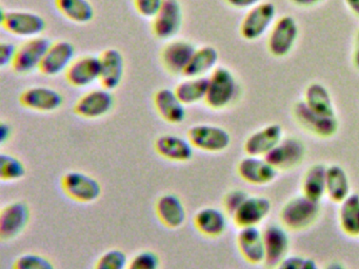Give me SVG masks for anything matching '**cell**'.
<instances>
[{"label":"cell","instance_id":"1","mask_svg":"<svg viewBox=\"0 0 359 269\" xmlns=\"http://www.w3.org/2000/svg\"><path fill=\"white\" fill-rule=\"evenodd\" d=\"M320 212V202L313 201L302 193L283 204L279 219L281 224L289 230H304L316 223Z\"/></svg>","mask_w":359,"mask_h":269},{"label":"cell","instance_id":"2","mask_svg":"<svg viewBox=\"0 0 359 269\" xmlns=\"http://www.w3.org/2000/svg\"><path fill=\"white\" fill-rule=\"evenodd\" d=\"M205 102L210 109L220 111L230 106L238 95V83L230 69L217 67L212 71Z\"/></svg>","mask_w":359,"mask_h":269},{"label":"cell","instance_id":"3","mask_svg":"<svg viewBox=\"0 0 359 269\" xmlns=\"http://www.w3.org/2000/svg\"><path fill=\"white\" fill-rule=\"evenodd\" d=\"M299 37L297 21L291 15L276 19L266 38V48L275 58H283L293 50Z\"/></svg>","mask_w":359,"mask_h":269},{"label":"cell","instance_id":"4","mask_svg":"<svg viewBox=\"0 0 359 269\" xmlns=\"http://www.w3.org/2000/svg\"><path fill=\"white\" fill-rule=\"evenodd\" d=\"M292 115L296 123L310 132L313 136L321 139H329L335 136L339 130V121L337 117L323 116L312 111L304 100L297 101L292 107Z\"/></svg>","mask_w":359,"mask_h":269},{"label":"cell","instance_id":"5","mask_svg":"<svg viewBox=\"0 0 359 269\" xmlns=\"http://www.w3.org/2000/svg\"><path fill=\"white\" fill-rule=\"evenodd\" d=\"M276 6L271 1H262L248 10L241 20L239 33L243 39L255 41L270 32L276 21Z\"/></svg>","mask_w":359,"mask_h":269},{"label":"cell","instance_id":"6","mask_svg":"<svg viewBox=\"0 0 359 269\" xmlns=\"http://www.w3.org/2000/svg\"><path fill=\"white\" fill-rule=\"evenodd\" d=\"M264 242V265L269 269H275L279 263L289 256L291 237L289 229L283 224L270 223L262 229Z\"/></svg>","mask_w":359,"mask_h":269},{"label":"cell","instance_id":"7","mask_svg":"<svg viewBox=\"0 0 359 269\" xmlns=\"http://www.w3.org/2000/svg\"><path fill=\"white\" fill-rule=\"evenodd\" d=\"M1 25L6 31L18 37H39L46 29V20L41 15L26 11H1Z\"/></svg>","mask_w":359,"mask_h":269},{"label":"cell","instance_id":"8","mask_svg":"<svg viewBox=\"0 0 359 269\" xmlns=\"http://www.w3.org/2000/svg\"><path fill=\"white\" fill-rule=\"evenodd\" d=\"M62 188L67 197L79 203H92L102 195V185L94 177L85 172H67L62 178Z\"/></svg>","mask_w":359,"mask_h":269},{"label":"cell","instance_id":"9","mask_svg":"<svg viewBox=\"0 0 359 269\" xmlns=\"http://www.w3.org/2000/svg\"><path fill=\"white\" fill-rule=\"evenodd\" d=\"M306 147L304 141L297 137H283V140L266 156V160L278 172L295 170L304 162Z\"/></svg>","mask_w":359,"mask_h":269},{"label":"cell","instance_id":"10","mask_svg":"<svg viewBox=\"0 0 359 269\" xmlns=\"http://www.w3.org/2000/svg\"><path fill=\"white\" fill-rule=\"evenodd\" d=\"M188 139L194 149L208 153H222L231 144V134L226 128L212 124H199L188 130Z\"/></svg>","mask_w":359,"mask_h":269},{"label":"cell","instance_id":"11","mask_svg":"<svg viewBox=\"0 0 359 269\" xmlns=\"http://www.w3.org/2000/svg\"><path fill=\"white\" fill-rule=\"evenodd\" d=\"M31 210L25 201H14L8 204L0 214V237L9 241L18 237L30 222Z\"/></svg>","mask_w":359,"mask_h":269},{"label":"cell","instance_id":"12","mask_svg":"<svg viewBox=\"0 0 359 269\" xmlns=\"http://www.w3.org/2000/svg\"><path fill=\"white\" fill-rule=\"evenodd\" d=\"M51 42L47 38H31L18 46L15 59L12 63L14 71L18 74H28L39 69Z\"/></svg>","mask_w":359,"mask_h":269},{"label":"cell","instance_id":"13","mask_svg":"<svg viewBox=\"0 0 359 269\" xmlns=\"http://www.w3.org/2000/svg\"><path fill=\"white\" fill-rule=\"evenodd\" d=\"M237 174L249 184L264 186L276 179L278 170L264 157L245 156L237 164Z\"/></svg>","mask_w":359,"mask_h":269},{"label":"cell","instance_id":"14","mask_svg":"<svg viewBox=\"0 0 359 269\" xmlns=\"http://www.w3.org/2000/svg\"><path fill=\"white\" fill-rule=\"evenodd\" d=\"M283 128L280 124L271 123L252 132L243 143V151L247 156L266 157L277 144L283 140Z\"/></svg>","mask_w":359,"mask_h":269},{"label":"cell","instance_id":"15","mask_svg":"<svg viewBox=\"0 0 359 269\" xmlns=\"http://www.w3.org/2000/svg\"><path fill=\"white\" fill-rule=\"evenodd\" d=\"M272 209V203L264 195H251L233 214L234 224L238 228L259 226Z\"/></svg>","mask_w":359,"mask_h":269},{"label":"cell","instance_id":"16","mask_svg":"<svg viewBox=\"0 0 359 269\" xmlns=\"http://www.w3.org/2000/svg\"><path fill=\"white\" fill-rule=\"evenodd\" d=\"M182 10L178 0H163V6L153 18V32L159 39H170L180 32Z\"/></svg>","mask_w":359,"mask_h":269},{"label":"cell","instance_id":"17","mask_svg":"<svg viewBox=\"0 0 359 269\" xmlns=\"http://www.w3.org/2000/svg\"><path fill=\"white\" fill-rule=\"evenodd\" d=\"M114 105V97L106 88L93 90L81 96L74 105V111L86 119H97L110 113Z\"/></svg>","mask_w":359,"mask_h":269},{"label":"cell","instance_id":"18","mask_svg":"<svg viewBox=\"0 0 359 269\" xmlns=\"http://www.w3.org/2000/svg\"><path fill=\"white\" fill-rule=\"evenodd\" d=\"M236 245L239 254L245 262L252 265L264 264V233L259 227L239 228L236 237Z\"/></svg>","mask_w":359,"mask_h":269},{"label":"cell","instance_id":"19","mask_svg":"<svg viewBox=\"0 0 359 269\" xmlns=\"http://www.w3.org/2000/svg\"><path fill=\"white\" fill-rule=\"evenodd\" d=\"M20 104L32 111L50 113L57 111L62 103L64 97L57 90L46 86H33L22 92L20 97Z\"/></svg>","mask_w":359,"mask_h":269},{"label":"cell","instance_id":"20","mask_svg":"<svg viewBox=\"0 0 359 269\" xmlns=\"http://www.w3.org/2000/svg\"><path fill=\"white\" fill-rule=\"evenodd\" d=\"M74 46L71 42L65 40L54 42L46 53L39 69L46 76L60 75L74 61Z\"/></svg>","mask_w":359,"mask_h":269},{"label":"cell","instance_id":"21","mask_svg":"<svg viewBox=\"0 0 359 269\" xmlns=\"http://www.w3.org/2000/svg\"><path fill=\"white\" fill-rule=\"evenodd\" d=\"M100 57L83 56L75 59L66 71L69 83L75 88H85L100 80Z\"/></svg>","mask_w":359,"mask_h":269},{"label":"cell","instance_id":"22","mask_svg":"<svg viewBox=\"0 0 359 269\" xmlns=\"http://www.w3.org/2000/svg\"><path fill=\"white\" fill-rule=\"evenodd\" d=\"M100 81L102 88L113 90L118 88L123 77L125 62L121 53L116 48H108L100 56Z\"/></svg>","mask_w":359,"mask_h":269},{"label":"cell","instance_id":"23","mask_svg":"<svg viewBox=\"0 0 359 269\" xmlns=\"http://www.w3.org/2000/svg\"><path fill=\"white\" fill-rule=\"evenodd\" d=\"M158 220L168 228H180L186 222L187 212L182 199L175 193H165L155 206Z\"/></svg>","mask_w":359,"mask_h":269},{"label":"cell","instance_id":"24","mask_svg":"<svg viewBox=\"0 0 359 269\" xmlns=\"http://www.w3.org/2000/svg\"><path fill=\"white\" fill-rule=\"evenodd\" d=\"M157 153L165 159L174 162L189 161L194 153V147L188 138L176 134H163L155 141Z\"/></svg>","mask_w":359,"mask_h":269},{"label":"cell","instance_id":"25","mask_svg":"<svg viewBox=\"0 0 359 269\" xmlns=\"http://www.w3.org/2000/svg\"><path fill=\"white\" fill-rule=\"evenodd\" d=\"M226 212L216 207H205L195 214V227L201 235L209 237H217L224 235L228 228Z\"/></svg>","mask_w":359,"mask_h":269},{"label":"cell","instance_id":"26","mask_svg":"<svg viewBox=\"0 0 359 269\" xmlns=\"http://www.w3.org/2000/svg\"><path fill=\"white\" fill-rule=\"evenodd\" d=\"M195 50L196 48L191 42L175 40L165 46L161 53V60L168 71L173 74H182Z\"/></svg>","mask_w":359,"mask_h":269},{"label":"cell","instance_id":"27","mask_svg":"<svg viewBox=\"0 0 359 269\" xmlns=\"http://www.w3.org/2000/svg\"><path fill=\"white\" fill-rule=\"evenodd\" d=\"M154 105L158 115L172 124L182 123L186 119L184 104L180 100L175 90L161 88L154 95Z\"/></svg>","mask_w":359,"mask_h":269},{"label":"cell","instance_id":"28","mask_svg":"<svg viewBox=\"0 0 359 269\" xmlns=\"http://www.w3.org/2000/svg\"><path fill=\"white\" fill-rule=\"evenodd\" d=\"M327 168L323 163H315L304 172L302 179V193L315 202L327 195Z\"/></svg>","mask_w":359,"mask_h":269},{"label":"cell","instance_id":"29","mask_svg":"<svg viewBox=\"0 0 359 269\" xmlns=\"http://www.w3.org/2000/svg\"><path fill=\"white\" fill-rule=\"evenodd\" d=\"M218 59L219 54L214 46H201L195 50L182 75L187 78L205 77L217 67Z\"/></svg>","mask_w":359,"mask_h":269},{"label":"cell","instance_id":"30","mask_svg":"<svg viewBox=\"0 0 359 269\" xmlns=\"http://www.w3.org/2000/svg\"><path fill=\"white\" fill-rule=\"evenodd\" d=\"M351 193V180L346 170L338 164L327 166V197L330 201L340 204Z\"/></svg>","mask_w":359,"mask_h":269},{"label":"cell","instance_id":"31","mask_svg":"<svg viewBox=\"0 0 359 269\" xmlns=\"http://www.w3.org/2000/svg\"><path fill=\"white\" fill-rule=\"evenodd\" d=\"M304 102L312 111L323 116L335 117L336 111L331 92L320 82H312L304 90Z\"/></svg>","mask_w":359,"mask_h":269},{"label":"cell","instance_id":"32","mask_svg":"<svg viewBox=\"0 0 359 269\" xmlns=\"http://www.w3.org/2000/svg\"><path fill=\"white\" fill-rule=\"evenodd\" d=\"M339 205L338 222L340 229L348 237H359V193H351Z\"/></svg>","mask_w":359,"mask_h":269},{"label":"cell","instance_id":"33","mask_svg":"<svg viewBox=\"0 0 359 269\" xmlns=\"http://www.w3.org/2000/svg\"><path fill=\"white\" fill-rule=\"evenodd\" d=\"M209 79L207 77L187 78L175 88L176 95L184 105L205 101Z\"/></svg>","mask_w":359,"mask_h":269},{"label":"cell","instance_id":"34","mask_svg":"<svg viewBox=\"0 0 359 269\" xmlns=\"http://www.w3.org/2000/svg\"><path fill=\"white\" fill-rule=\"evenodd\" d=\"M56 8L73 22L88 23L93 19L94 8L88 0H55Z\"/></svg>","mask_w":359,"mask_h":269},{"label":"cell","instance_id":"35","mask_svg":"<svg viewBox=\"0 0 359 269\" xmlns=\"http://www.w3.org/2000/svg\"><path fill=\"white\" fill-rule=\"evenodd\" d=\"M26 174V166L20 158L11 153L0 155V179L5 182L20 180Z\"/></svg>","mask_w":359,"mask_h":269},{"label":"cell","instance_id":"36","mask_svg":"<svg viewBox=\"0 0 359 269\" xmlns=\"http://www.w3.org/2000/svg\"><path fill=\"white\" fill-rule=\"evenodd\" d=\"M13 269H56L47 256L39 254H24L16 258Z\"/></svg>","mask_w":359,"mask_h":269},{"label":"cell","instance_id":"37","mask_svg":"<svg viewBox=\"0 0 359 269\" xmlns=\"http://www.w3.org/2000/svg\"><path fill=\"white\" fill-rule=\"evenodd\" d=\"M128 262L127 254L123 250L110 249L98 258L94 269H126Z\"/></svg>","mask_w":359,"mask_h":269},{"label":"cell","instance_id":"38","mask_svg":"<svg viewBox=\"0 0 359 269\" xmlns=\"http://www.w3.org/2000/svg\"><path fill=\"white\" fill-rule=\"evenodd\" d=\"M161 260L154 251L144 250L138 252L128 262L126 269H159Z\"/></svg>","mask_w":359,"mask_h":269},{"label":"cell","instance_id":"39","mask_svg":"<svg viewBox=\"0 0 359 269\" xmlns=\"http://www.w3.org/2000/svg\"><path fill=\"white\" fill-rule=\"evenodd\" d=\"M275 269H321L316 261L298 254H289Z\"/></svg>","mask_w":359,"mask_h":269},{"label":"cell","instance_id":"40","mask_svg":"<svg viewBox=\"0 0 359 269\" xmlns=\"http://www.w3.org/2000/svg\"><path fill=\"white\" fill-rule=\"evenodd\" d=\"M250 193L241 188L232 189L226 193L224 198V212L232 216L233 214L241 207V204L248 199Z\"/></svg>","mask_w":359,"mask_h":269},{"label":"cell","instance_id":"41","mask_svg":"<svg viewBox=\"0 0 359 269\" xmlns=\"http://www.w3.org/2000/svg\"><path fill=\"white\" fill-rule=\"evenodd\" d=\"M163 0H134V6L138 14L144 18H154Z\"/></svg>","mask_w":359,"mask_h":269},{"label":"cell","instance_id":"42","mask_svg":"<svg viewBox=\"0 0 359 269\" xmlns=\"http://www.w3.org/2000/svg\"><path fill=\"white\" fill-rule=\"evenodd\" d=\"M18 48L11 42L3 41L0 43V67H5L13 63Z\"/></svg>","mask_w":359,"mask_h":269},{"label":"cell","instance_id":"43","mask_svg":"<svg viewBox=\"0 0 359 269\" xmlns=\"http://www.w3.org/2000/svg\"><path fill=\"white\" fill-rule=\"evenodd\" d=\"M264 0H226V4L237 10H250Z\"/></svg>","mask_w":359,"mask_h":269},{"label":"cell","instance_id":"44","mask_svg":"<svg viewBox=\"0 0 359 269\" xmlns=\"http://www.w3.org/2000/svg\"><path fill=\"white\" fill-rule=\"evenodd\" d=\"M352 63L353 67L359 71V29L355 35L354 48H353L352 53Z\"/></svg>","mask_w":359,"mask_h":269},{"label":"cell","instance_id":"45","mask_svg":"<svg viewBox=\"0 0 359 269\" xmlns=\"http://www.w3.org/2000/svg\"><path fill=\"white\" fill-rule=\"evenodd\" d=\"M12 134L11 126L5 122L0 123V142L5 143L6 141L9 140Z\"/></svg>","mask_w":359,"mask_h":269},{"label":"cell","instance_id":"46","mask_svg":"<svg viewBox=\"0 0 359 269\" xmlns=\"http://www.w3.org/2000/svg\"><path fill=\"white\" fill-rule=\"evenodd\" d=\"M290 1L299 8H313V6H318L325 0H290Z\"/></svg>","mask_w":359,"mask_h":269},{"label":"cell","instance_id":"47","mask_svg":"<svg viewBox=\"0 0 359 269\" xmlns=\"http://www.w3.org/2000/svg\"><path fill=\"white\" fill-rule=\"evenodd\" d=\"M344 4L348 6L350 12L359 18V0H344Z\"/></svg>","mask_w":359,"mask_h":269},{"label":"cell","instance_id":"48","mask_svg":"<svg viewBox=\"0 0 359 269\" xmlns=\"http://www.w3.org/2000/svg\"><path fill=\"white\" fill-rule=\"evenodd\" d=\"M325 269H346L341 263L339 262H332L329 265H327Z\"/></svg>","mask_w":359,"mask_h":269}]
</instances>
